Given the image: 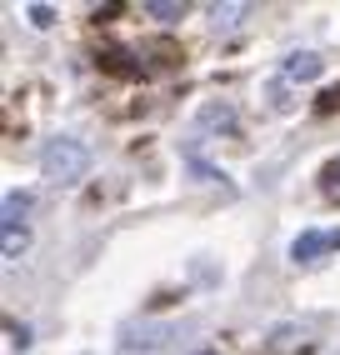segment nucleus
Wrapping results in <instances>:
<instances>
[{"label": "nucleus", "instance_id": "1", "mask_svg": "<svg viewBox=\"0 0 340 355\" xmlns=\"http://www.w3.org/2000/svg\"><path fill=\"white\" fill-rule=\"evenodd\" d=\"M40 171H45V180H51V185H76V180L90 171V150H85V140H76V135L51 140V146L40 150Z\"/></svg>", "mask_w": 340, "mask_h": 355}, {"label": "nucleus", "instance_id": "2", "mask_svg": "<svg viewBox=\"0 0 340 355\" xmlns=\"http://www.w3.org/2000/svg\"><path fill=\"white\" fill-rule=\"evenodd\" d=\"M330 250H340V230H305V235L290 241V260L296 266H310V260H321Z\"/></svg>", "mask_w": 340, "mask_h": 355}, {"label": "nucleus", "instance_id": "3", "mask_svg": "<svg viewBox=\"0 0 340 355\" xmlns=\"http://www.w3.org/2000/svg\"><path fill=\"white\" fill-rule=\"evenodd\" d=\"M170 340L165 325H145V330H126V340H120V355H160Z\"/></svg>", "mask_w": 340, "mask_h": 355}, {"label": "nucleus", "instance_id": "4", "mask_svg": "<svg viewBox=\"0 0 340 355\" xmlns=\"http://www.w3.org/2000/svg\"><path fill=\"white\" fill-rule=\"evenodd\" d=\"M325 70V60L315 55V51H296V55H285V80H315Z\"/></svg>", "mask_w": 340, "mask_h": 355}, {"label": "nucleus", "instance_id": "5", "mask_svg": "<svg viewBox=\"0 0 340 355\" xmlns=\"http://www.w3.org/2000/svg\"><path fill=\"white\" fill-rule=\"evenodd\" d=\"M265 350L271 355H296V350H305V330L300 325H275L271 340H265Z\"/></svg>", "mask_w": 340, "mask_h": 355}, {"label": "nucleus", "instance_id": "6", "mask_svg": "<svg viewBox=\"0 0 340 355\" xmlns=\"http://www.w3.org/2000/svg\"><path fill=\"white\" fill-rule=\"evenodd\" d=\"M201 125L205 130H235V110L221 105V101H210V105H201Z\"/></svg>", "mask_w": 340, "mask_h": 355}, {"label": "nucleus", "instance_id": "7", "mask_svg": "<svg viewBox=\"0 0 340 355\" xmlns=\"http://www.w3.org/2000/svg\"><path fill=\"white\" fill-rule=\"evenodd\" d=\"M31 216V191H6V225H20Z\"/></svg>", "mask_w": 340, "mask_h": 355}, {"label": "nucleus", "instance_id": "8", "mask_svg": "<svg viewBox=\"0 0 340 355\" xmlns=\"http://www.w3.org/2000/svg\"><path fill=\"white\" fill-rule=\"evenodd\" d=\"M0 245H6V260H20V250L31 245V230H26V225H6V235H0Z\"/></svg>", "mask_w": 340, "mask_h": 355}, {"label": "nucleus", "instance_id": "9", "mask_svg": "<svg viewBox=\"0 0 340 355\" xmlns=\"http://www.w3.org/2000/svg\"><path fill=\"white\" fill-rule=\"evenodd\" d=\"M321 196L325 200H340V155L321 165Z\"/></svg>", "mask_w": 340, "mask_h": 355}, {"label": "nucleus", "instance_id": "10", "mask_svg": "<svg viewBox=\"0 0 340 355\" xmlns=\"http://www.w3.org/2000/svg\"><path fill=\"white\" fill-rule=\"evenodd\" d=\"M145 15H155V20H180L185 15V0H151V6H145Z\"/></svg>", "mask_w": 340, "mask_h": 355}, {"label": "nucleus", "instance_id": "11", "mask_svg": "<svg viewBox=\"0 0 340 355\" xmlns=\"http://www.w3.org/2000/svg\"><path fill=\"white\" fill-rule=\"evenodd\" d=\"M240 15H246V6H210L215 31H235V26H240Z\"/></svg>", "mask_w": 340, "mask_h": 355}, {"label": "nucleus", "instance_id": "12", "mask_svg": "<svg viewBox=\"0 0 340 355\" xmlns=\"http://www.w3.org/2000/svg\"><path fill=\"white\" fill-rule=\"evenodd\" d=\"M6 336H10V350H31V325L6 320Z\"/></svg>", "mask_w": 340, "mask_h": 355}, {"label": "nucleus", "instance_id": "13", "mask_svg": "<svg viewBox=\"0 0 340 355\" xmlns=\"http://www.w3.org/2000/svg\"><path fill=\"white\" fill-rule=\"evenodd\" d=\"M26 15H31V26H40V31H45V26H56V10H51V6H31Z\"/></svg>", "mask_w": 340, "mask_h": 355}]
</instances>
